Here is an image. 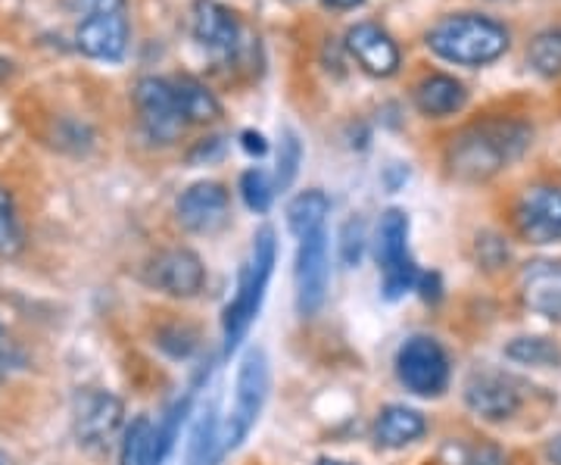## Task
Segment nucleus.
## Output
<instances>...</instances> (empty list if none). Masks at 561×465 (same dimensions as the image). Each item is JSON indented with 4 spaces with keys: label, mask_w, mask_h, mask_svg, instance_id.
<instances>
[{
    "label": "nucleus",
    "mask_w": 561,
    "mask_h": 465,
    "mask_svg": "<svg viewBox=\"0 0 561 465\" xmlns=\"http://www.w3.org/2000/svg\"><path fill=\"white\" fill-rule=\"evenodd\" d=\"M530 125L518 120H483L461 128L446 147V166L461 182H486L530 147Z\"/></svg>",
    "instance_id": "f257e3e1"
},
{
    "label": "nucleus",
    "mask_w": 561,
    "mask_h": 465,
    "mask_svg": "<svg viewBox=\"0 0 561 465\" xmlns=\"http://www.w3.org/2000/svg\"><path fill=\"white\" fill-rule=\"evenodd\" d=\"M331 282V257H328V235L324 228L300 238L297 250V309L300 316H316Z\"/></svg>",
    "instance_id": "9d476101"
},
{
    "label": "nucleus",
    "mask_w": 561,
    "mask_h": 465,
    "mask_svg": "<svg viewBox=\"0 0 561 465\" xmlns=\"http://www.w3.org/2000/svg\"><path fill=\"white\" fill-rule=\"evenodd\" d=\"M128 13L125 10H101V13H84L76 29V44L84 57L91 60L116 63L125 57L128 47Z\"/></svg>",
    "instance_id": "f8f14e48"
},
{
    "label": "nucleus",
    "mask_w": 561,
    "mask_h": 465,
    "mask_svg": "<svg viewBox=\"0 0 561 465\" xmlns=\"http://www.w3.org/2000/svg\"><path fill=\"white\" fill-rule=\"evenodd\" d=\"M522 297L537 316L561 322V260H537L522 272Z\"/></svg>",
    "instance_id": "f3484780"
},
{
    "label": "nucleus",
    "mask_w": 561,
    "mask_h": 465,
    "mask_svg": "<svg viewBox=\"0 0 561 465\" xmlns=\"http://www.w3.org/2000/svg\"><path fill=\"white\" fill-rule=\"evenodd\" d=\"M319 465H353V463H343V460H319Z\"/></svg>",
    "instance_id": "4c0bfd02"
},
{
    "label": "nucleus",
    "mask_w": 561,
    "mask_h": 465,
    "mask_svg": "<svg viewBox=\"0 0 561 465\" xmlns=\"http://www.w3.org/2000/svg\"><path fill=\"white\" fill-rule=\"evenodd\" d=\"M505 356L518 365H537V368H552L561 365L559 344H552L549 338H537V334H524L515 338L512 344L505 347Z\"/></svg>",
    "instance_id": "b1692460"
},
{
    "label": "nucleus",
    "mask_w": 561,
    "mask_h": 465,
    "mask_svg": "<svg viewBox=\"0 0 561 465\" xmlns=\"http://www.w3.org/2000/svg\"><path fill=\"white\" fill-rule=\"evenodd\" d=\"M546 456H549V463L561 465V434H556L549 446H546Z\"/></svg>",
    "instance_id": "c9c22d12"
},
{
    "label": "nucleus",
    "mask_w": 561,
    "mask_h": 465,
    "mask_svg": "<svg viewBox=\"0 0 561 465\" xmlns=\"http://www.w3.org/2000/svg\"><path fill=\"white\" fill-rule=\"evenodd\" d=\"M328 213H331V197L324 191H319V188L302 191V194H297L294 201L287 203V228L297 238H306V235L319 231Z\"/></svg>",
    "instance_id": "412c9836"
},
{
    "label": "nucleus",
    "mask_w": 561,
    "mask_h": 465,
    "mask_svg": "<svg viewBox=\"0 0 561 465\" xmlns=\"http://www.w3.org/2000/svg\"><path fill=\"white\" fill-rule=\"evenodd\" d=\"M324 7H331V10H356L362 7L365 0H321Z\"/></svg>",
    "instance_id": "e433bc0d"
},
{
    "label": "nucleus",
    "mask_w": 561,
    "mask_h": 465,
    "mask_svg": "<svg viewBox=\"0 0 561 465\" xmlns=\"http://www.w3.org/2000/svg\"><path fill=\"white\" fill-rule=\"evenodd\" d=\"M175 94H179V106L184 122H213L221 116V103L216 101V94L203 84L201 79L191 76H179L172 79Z\"/></svg>",
    "instance_id": "aec40b11"
},
{
    "label": "nucleus",
    "mask_w": 561,
    "mask_h": 465,
    "mask_svg": "<svg viewBox=\"0 0 561 465\" xmlns=\"http://www.w3.org/2000/svg\"><path fill=\"white\" fill-rule=\"evenodd\" d=\"M346 47L359 60V66L371 76H393L400 69V47L397 41L375 22H359L346 32Z\"/></svg>",
    "instance_id": "dca6fc26"
},
{
    "label": "nucleus",
    "mask_w": 561,
    "mask_h": 465,
    "mask_svg": "<svg viewBox=\"0 0 561 465\" xmlns=\"http://www.w3.org/2000/svg\"><path fill=\"white\" fill-rule=\"evenodd\" d=\"M378 265H381L383 297L397 300L415 291L421 269L409 253V216L402 209H387L378 225Z\"/></svg>",
    "instance_id": "39448f33"
},
{
    "label": "nucleus",
    "mask_w": 561,
    "mask_h": 465,
    "mask_svg": "<svg viewBox=\"0 0 561 465\" xmlns=\"http://www.w3.org/2000/svg\"><path fill=\"white\" fill-rule=\"evenodd\" d=\"M275 182L262 172V169H247L241 175V197L253 213H268V206L275 201Z\"/></svg>",
    "instance_id": "bb28decb"
},
{
    "label": "nucleus",
    "mask_w": 561,
    "mask_h": 465,
    "mask_svg": "<svg viewBox=\"0 0 561 465\" xmlns=\"http://www.w3.org/2000/svg\"><path fill=\"white\" fill-rule=\"evenodd\" d=\"M147 284L165 297L191 300L206 287V265L191 247H169L147 265Z\"/></svg>",
    "instance_id": "0eeeda50"
},
{
    "label": "nucleus",
    "mask_w": 561,
    "mask_h": 465,
    "mask_svg": "<svg viewBox=\"0 0 561 465\" xmlns=\"http://www.w3.org/2000/svg\"><path fill=\"white\" fill-rule=\"evenodd\" d=\"M362 250H365V225L359 216L346 219L341 228V260L343 265H359Z\"/></svg>",
    "instance_id": "c756f323"
},
{
    "label": "nucleus",
    "mask_w": 561,
    "mask_h": 465,
    "mask_svg": "<svg viewBox=\"0 0 561 465\" xmlns=\"http://www.w3.org/2000/svg\"><path fill=\"white\" fill-rule=\"evenodd\" d=\"M216 406H206L201 412L197 426L191 431V446H187V465H216L219 456V419Z\"/></svg>",
    "instance_id": "5701e85b"
},
{
    "label": "nucleus",
    "mask_w": 561,
    "mask_h": 465,
    "mask_svg": "<svg viewBox=\"0 0 561 465\" xmlns=\"http://www.w3.org/2000/svg\"><path fill=\"white\" fill-rule=\"evenodd\" d=\"M194 38L216 57H231L241 44V22L219 0L194 3Z\"/></svg>",
    "instance_id": "2eb2a0df"
},
{
    "label": "nucleus",
    "mask_w": 561,
    "mask_h": 465,
    "mask_svg": "<svg viewBox=\"0 0 561 465\" xmlns=\"http://www.w3.org/2000/svg\"><path fill=\"white\" fill-rule=\"evenodd\" d=\"M527 60L546 79L561 76V29H546V32H540L537 38L530 41Z\"/></svg>",
    "instance_id": "393cba45"
},
{
    "label": "nucleus",
    "mask_w": 561,
    "mask_h": 465,
    "mask_svg": "<svg viewBox=\"0 0 561 465\" xmlns=\"http://www.w3.org/2000/svg\"><path fill=\"white\" fill-rule=\"evenodd\" d=\"M465 404L483 422H505L518 412L522 390L512 378L493 368H478L465 382Z\"/></svg>",
    "instance_id": "9b49d317"
},
{
    "label": "nucleus",
    "mask_w": 561,
    "mask_h": 465,
    "mask_svg": "<svg viewBox=\"0 0 561 465\" xmlns=\"http://www.w3.org/2000/svg\"><path fill=\"white\" fill-rule=\"evenodd\" d=\"M465 465H505V453H502L500 446H478V450H471V456L465 460Z\"/></svg>",
    "instance_id": "2f4dec72"
},
{
    "label": "nucleus",
    "mask_w": 561,
    "mask_h": 465,
    "mask_svg": "<svg viewBox=\"0 0 561 465\" xmlns=\"http://www.w3.org/2000/svg\"><path fill=\"white\" fill-rule=\"evenodd\" d=\"M228 191L219 182H197L179 197V223L191 235H216L228 225Z\"/></svg>",
    "instance_id": "4468645a"
},
{
    "label": "nucleus",
    "mask_w": 561,
    "mask_h": 465,
    "mask_svg": "<svg viewBox=\"0 0 561 465\" xmlns=\"http://www.w3.org/2000/svg\"><path fill=\"white\" fill-rule=\"evenodd\" d=\"M22 247V225L13 194L0 184V257H13Z\"/></svg>",
    "instance_id": "a878e982"
},
{
    "label": "nucleus",
    "mask_w": 561,
    "mask_h": 465,
    "mask_svg": "<svg viewBox=\"0 0 561 465\" xmlns=\"http://www.w3.org/2000/svg\"><path fill=\"white\" fill-rule=\"evenodd\" d=\"M409 179V169L405 166H387V172H383V182L390 191H400V184Z\"/></svg>",
    "instance_id": "f704fd0d"
},
{
    "label": "nucleus",
    "mask_w": 561,
    "mask_h": 465,
    "mask_svg": "<svg viewBox=\"0 0 561 465\" xmlns=\"http://www.w3.org/2000/svg\"><path fill=\"white\" fill-rule=\"evenodd\" d=\"M125 422V406L110 390H84L76 400V438L88 450H106Z\"/></svg>",
    "instance_id": "1a4fd4ad"
},
{
    "label": "nucleus",
    "mask_w": 561,
    "mask_h": 465,
    "mask_svg": "<svg viewBox=\"0 0 561 465\" xmlns=\"http://www.w3.org/2000/svg\"><path fill=\"white\" fill-rule=\"evenodd\" d=\"M275 257H278V241L272 228H260L253 238V250L247 257L238 279V291L231 297V304L225 306L221 316V334H225V356H231L241 341L247 338L250 325L260 316L262 300H265V287L272 282L275 272Z\"/></svg>",
    "instance_id": "f03ea898"
},
{
    "label": "nucleus",
    "mask_w": 561,
    "mask_h": 465,
    "mask_svg": "<svg viewBox=\"0 0 561 465\" xmlns=\"http://www.w3.org/2000/svg\"><path fill=\"white\" fill-rule=\"evenodd\" d=\"M187 409H191V394L175 404L169 412H165V419L153 426V438H150V446H147V453H144V463L140 465H165L169 460V453H172V446H175V438H179L181 426H184V419H187Z\"/></svg>",
    "instance_id": "4be33fe9"
},
{
    "label": "nucleus",
    "mask_w": 561,
    "mask_h": 465,
    "mask_svg": "<svg viewBox=\"0 0 561 465\" xmlns=\"http://www.w3.org/2000/svg\"><path fill=\"white\" fill-rule=\"evenodd\" d=\"M135 103H138L140 125L153 141H175L181 128L187 125L181 116L179 94H175L172 79H157V76L140 79L135 88Z\"/></svg>",
    "instance_id": "6e6552de"
},
{
    "label": "nucleus",
    "mask_w": 561,
    "mask_h": 465,
    "mask_svg": "<svg viewBox=\"0 0 561 465\" xmlns=\"http://www.w3.org/2000/svg\"><path fill=\"white\" fill-rule=\"evenodd\" d=\"M150 438H153V422L147 416H138L131 426L125 428V438H122L119 460L122 465H140L144 463V453L150 446Z\"/></svg>",
    "instance_id": "cd10ccee"
},
{
    "label": "nucleus",
    "mask_w": 561,
    "mask_h": 465,
    "mask_svg": "<svg viewBox=\"0 0 561 465\" xmlns=\"http://www.w3.org/2000/svg\"><path fill=\"white\" fill-rule=\"evenodd\" d=\"M397 378L415 397H440L449 387V356L440 341L415 334L397 353Z\"/></svg>",
    "instance_id": "423d86ee"
},
{
    "label": "nucleus",
    "mask_w": 561,
    "mask_h": 465,
    "mask_svg": "<svg viewBox=\"0 0 561 465\" xmlns=\"http://www.w3.org/2000/svg\"><path fill=\"white\" fill-rule=\"evenodd\" d=\"M302 160V144L300 138L287 128L284 135H280V147H278V169H275V188L284 191L287 184L297 179V169H300Z\"/></svg>",
    "instance_id": "c85d7f7f"
},
{
    "label": "nucleus",
    "mask_w": 561,
    "mask_h": 465,
    "mask_svg": "<svg viewBox=\"0 0 561 465\" xmlns=\"http://www.w3.org/2000/svg\"><path fill=\"white\" fill-rule=\"evenodd\" d=\"M225 157V138L221 135H213V138H203L191 147L187 154V162L191 166H209V162H219Z\"/></svg>",
    "instance_id": "7c9ffc66"
},
{
    "label": "nucleus",
    "mask_w": 561,
    "mask_h": 465,
    "mask_svg": "<svg viewBox=\"0 0 561 465\" xmlns=\"http://www.w3.org/2000/svg\"><path fill=\"white\" fill-rule=\"evenodd\" d=\"M0 465H7V460H3V456H0Z\"/></svg>",
    "instance_id": "58836bf2"
},
{
    "label": "nucleus",
    "mask_w": 561,
    "mask_h": 465,
    "mask_svg": "<svg viewBox=\"0 0 561 465\" xmlns=\"http://www.w3.org/2000/svg\"><path fill=\"white\" fill-rule=\"evenodd\" d=\"M427 47L459 66H486L508 50V29L481 13H456L427 32Z\"/></svg>",
    "instance_id": "7ed1b4c3"
},
{
    "label": "nucleus",
    "mask_w": 561,
    "mask_h": 465,
    "mask_svg": "<svg viewBox=\"0 0 561 465\" xmlns=\"http://www.w3.org/2000/svg\"><path fill=\"white\" fill-rule=\"evenodd\" d=\"M468 103V91L459 79L446 76V72H434V76H424L415 84V106H419L424 116H453L459 113L461 106Z\"/></svg>",
    "instance_id": "6ab92c4d"
},
{
    "label": "nucleus",
    "mask_w": 561,
    "mask_h": 465,
    "mask_svg": "<svg viewBox=\"0 0 561 465\" xmlns=\"http://www.w3.org/2000/svg\"><path fill=\"white\" fill-rule=\"evenodd\" d=\"M515 225L518 235L530 243L561 241V191L559 188H530L524 191L515 206Z\"/></svg>",
    "instance_id": "ddd939ff"
},
{
    "label": "nucleus",
    "mask_w": 561,
    "mask_h": 465,
    "mask_svg": "<svg viewBox=\"0 0 561 465\" xmlns=\"http://www.w3.org/2000/svg\"><path fill=\"white\" fill-rule=\"evenodd\" d=\"M79 13H101V10H125V0H76Z\"/></svg>",
    "instance_id": "473e14b6"
},
{
    "label": "nucleus",
    "mask_w": 561,
    "mask_h": 465,
    "mask_svg": "<svg viewBox=\"0 0 561 465\" xmlns=\"http://www.w3.org/2000/svg\"><path fill=\"white\" fill-rule=\"evenodd\" d=\"M265 400H268V356L262 347H250L238 368L234 404L219 426V456H228L250 438L253 426L260 422Z\"/></svg>",
    "instance_id": "20e7f679"
},
{
    "label": "nucleus",
    "mask_w": 561,
    "mask_h": 465,
    "mask_svg": "<svg viewBox=\"0 0 561 465\" xmlns=\"http://www.w3.org/2000/svg\"><path fill=\"white\" fill-rule=\"evenodd\" d=\"M241 147L250 157H265V154H268V141L262 138L260 132H243Z\"/></svg>",
    "instance_id": "72a5a7b5"
},
{
    "label": "nucleus",
    "mask_w": 561,
    "mask_h": 465,
    "mask_svg": "<svg viewBox=\"0 0 561 465\" xmlns=\"http://www.w3.org/2000/svg\"><path fill=\"white\" fill-rule=\"evenodd\" d=\"M427 434V419L419 409L402 404L383 406L375 422V441L387 450H402Z\"/></svg>",
    "instance_id": "a211bd4d"
}]
</instances>
